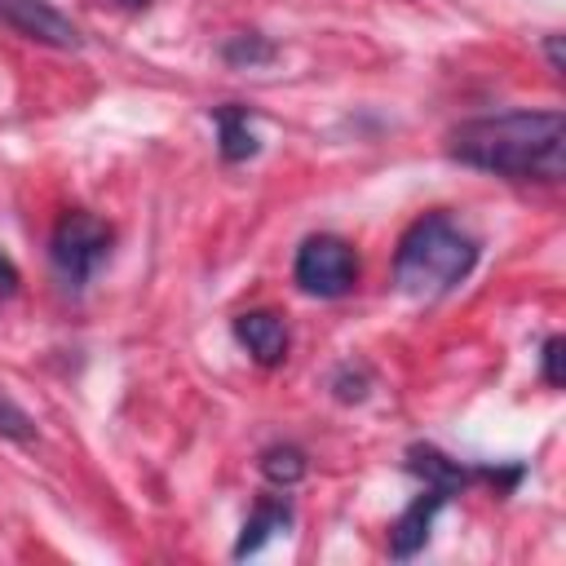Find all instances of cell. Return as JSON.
Here are the masks:
<instances>
[{"mask_svg": "<svg viewBox=\"0 0 566 566\" xmlns=\"http://www.w3.org/2000/svg\"><path fill=\"white\" fill-rule=\"evenodd\" d=\"M221 57L230 66H239V71H252V66H270L279 57V44L265 40V35H230L221 44Z\"/></svg>", "mask_w": 566, "mask_h": 566, "instance_id": "cell-12", "label": "cell"}, {"mask_svg": "<svg viewBox=\"0 0 566 566\" xmlns=\"http://www.w3.org/2000/svg\"><path fill=\"white\" fill-rule=\"evenodd\" d=\"M332 389H336V398H340V402H363V398H367V376H363V371L340 367V371L332 376Z\"/></svg>", "mask_w": 566, "mask_h": 566, "instance_id": "cell-15", "label": "cell"}, {"mask_svg": "<svg viewBox=\"0 0 566 566\" xmlns=\"http://www.w3.org/2000/svg\"><path fill=\"white\" fill-rule=\"evenodd\" d=\"M478 239L447 212H424L411 221L394 252V283L416 301H438L455 292L478 265Z\"/></svg>", "mask_w": 566, "mask_h": 566, "instance_id": "cell-2", "label": "cell"}, {"mask_svg": "<svg viewBox=\"0 0 566 566\" xmlns=\"http://www.w3.org/2000/svg\"><path fill=\"white\" fill-rule=\"evenodd\" d=\"M0 438H13V442H31L35 438V420L9 398H0Z\"/></svg>", "mask_w": 566, "mask_h": 566, "instance_id": "cell-13", "label": "cell"}, {"mask_svg": "<svg viewBox=\"0 0 566 566\" xmlns=\"http://www.w3.org/2000/svg\"><path fill=\"white\" fill-rule=\"evenodd\" d=\"M18 283H22V274H18V265L9 261V252L0 248V301L18 296Z\"/></svg>", "mask_w": 566, "mask_h": 566, "instance_id": "cell-16", "label": "cell"}, {"mask_svg": "<svg viewBox=\"0 0 566 566\" xmlns=\"http://www.w3.org/2000/svg\"><path fill=\"white\" fill-rule=\"evenodd\" d=\"M407 469L424 482V486H438V491H447V495H455V491H464V482L473 478L460 460H451V455H442L438 447H429V442H416V447H407Z\"/></svg>", "mask_w": 566, "mask_h": 566, "instance_id": "cell-9", "label": "cell"}, {"mask_svg": "<svg viewBox=\"0 0 566 566\" xmlns=\"http://www.w3.org/2000/svg\"><path fill=\"white\" fill-rule=\"evenodd\" d=\"M562 349H566V340H562V336H548V340H544V349H539V376H544V385H548V389H562V385H566Z\"/></svg>", "mask_w": 566, "mask_h": 566, "instance_id": "cell-14", "label": "cell"}, {"mask_svg": "<svg viewBox=\"0 0 566 566\" xmlns=\"http://www.w3.org/2000/svg\"><path fill=\"white\" fill-rule=\"evenodd\" d=\"M447 155L478 172L509 181H562L566 172V119L562 111H504L478 115L451 128Z\"/></svg>", "mask_w": 566, "mask_h": 566, "instance_id": "cell-1", "label": "cell"}, {"mask_svg": "<svg viewBox=\"0 0 566 566\" xmlns=\"http://www.w3.org/2000/svg\"><path fill=\"white\" fill-rule=\"evenodd\" d=\"M305 469H310V460L292 442H274V447L261 451V478L274 482V486H296L305 478Z\"/></svg>", "mask_w": 566, "mask_h": 566, "instance_id": "cell-11", "label": "cell"}, {"mask_svg": "<svg viewBox=\"0 0 566 566\" xmlns=\"http://www.w3.org/2000/svg\"><path fill=\"white\" fill-rule=\"evenodd\" d=\"M544 53H548V71L562 75V71H566V66H562V35H548V40H544Z\"/></svg>", "mask_w": 566, "mask_h": 566, "instance_id": "cell-17", "label": "cell"}, {"mask_svg": "<svg viewBox=\"0 0 566 566\" xmlns=\"http://www.w3.org/2000/svg\"><path fill=\"white\" fill-rule=\"evenodd\" d=\"M451 495L447 491H438V486H424L402 513H398V522L389 526V557H398V562H407V557H416L424 544H429V531H433V517L442 513V504H447Z\"/></svg>", "mask_w": 566, "mask_h": 566, "instance_id": "cell-6", "label": "cell"}, {"mask_svg": "<svg viewBox=\"0 0 566 566\" xmlns=\"http://www.w3.org/2000/svg\"><path fill=\"white\" fill-rule=\"evenodd\" d=\"M234 340H239L261 367H279V363L287 358V345H292L287 323H283L274 310H248V314H239V318H234Z\"/></svg>", "mask_w": 566, "mask_h": 566, "instance_id": "cell-7", "label": "cell"}, {"mask_svg": "<svg viewBox=\"0 0 566 566\" xmlns=\"http://www.w3.org/2000/svg\"><path fill=\"white\" fill-rule=\"evenodd\" d=\"M292 526V504L287 500H279V495H261L256 500V509L248 513V522H243V531H239V539H234V557L243 562V557H252V553H261L274 535H283Z\"/></svg>", "mask_w": 566, "mask_h": 566, "instance_id": "cell-8", "label": "cell"}, {"mask_svg": "<svg viewBox=\"0 0 566 566\" xmlns=\"http://www.w3.org/2000/svg\"><path fill=\"white\" fill-rule=\"evenodd\" d=\"M119 4H124V9H146L150 0H119Z\"/></svg>", "mask_w": 566, "mask_h": 566, "instance_id": "cell-18", "label": "cell"}, {"mask_svg": "<svg viewBox=\"0 0 566 566\" xmlns=\"http://www.w3.org/2000/svg\"><path fill=\"white\" fill-rule=\"evenodd\" d=\"M0 22L27 40H35V44H49V49H80L84 44L80 27L62 9H53L49 0H0Z\"/></svg>", "mask_w": 566, "mask_h": 566, "instance_id": "cell-5", "label": "cell"}, {"mask_svg": "<svg viewBox=\"0 0 566 566\" xmlns=\"http://www.w3.org/2000/svg\"><path fill=\"white\" fill-rule=\"evenodd\" d=\"M111 243H115V230L102 217L71 208L57 217V226L49 234V261L66 287H84L97 274V265L111 256Z\"/></svg>", "mask_w": 566, "mask_h": 566, "instance_id": "cell-3", "label": "cell"}, {"mask_svg": "<svg viewBox=\"0 0 566 566\" xmlns=\"http://www.w3.org/2000/svg\"><path fill=\"white\" fill-rule=\"evenodd\" d=\"M212 124H217V146H221V159L226 164H243L256 155V133H252V115L248 106H212Z\"/></svg>", "mask_w": 566, "mask_h": 566, "instance_id": "cell-10", "label": "cell"}, {"mask_svg": "<svg viewBox=\"0 0 566 566\" xmlns=\"http://www.w3.org/2000/svg\"><path fill=\"white\" fill-rule=\"evenodd\" d=\"M292 279H296L301 292L323 296V301H336V296L354 292V283H358V252L340 234H310L296 248Z\"/></svg>", "mask_w": 566, "mask_h": 566, "instance_id": "cell-4", "label": "cell"}]
</instances>
